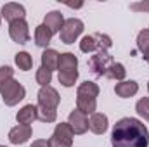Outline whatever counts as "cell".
Instances as JSON below:
<instances>
[{
    "mask_svg": "<svg viewBox=\"0 0 149 147\" xmlns=\"http://www.w3.org/2000/svg\"><path fill=\"white\" fill-rule=\"evenodd\" d=\"M113 147H148L149 130L137 118H121L111 132Z\"/></svg>",
    "mask_w": 149,
    "mask_h": 147,
    "instance_id": "cell-1",
    "label": "cell"
},
{
    "mask_svg": "<svg viewBox=\"0 0 149 147\" xmlns=\"http://www.w3.org/2000/svg\"><path fill=\"white\" fill-rule=\"evenodd\" d=\"M0 95H2V101L5 106L12 107L16 104H19L24 97H26V88L14 78L3 81L0 85Z\"/></svg>",
    "mask_w": 149,
    "mask_h": 147,
    "instance_id": "cell-2",
    "label": "cell"
},
{
    "mask_svg": "<svg viewBox=\"0 0 149 147\" xmlns=\"http://www.w3.org/2000/svg\"><path fill=\"white\" fill-rule=\"evenodd\" d=\"M113 40L109 35L104 33H94V35H87L80 40V50L85 54L90 52H99V50H108L111 49Z\"/></svg>",
    "mask_w": 149,
    "mask_h": 147,
    "instance_id": "cell-3",
    "label": "cell"
},
{
    "mask_svg": "<svg viewBox=\"0 0 149 147\" xmlns=\"http://www.w3.org/2000/svg\"><path fill=\"white\" fill-rule=\"evenodd\" d=\"M73 130L68 123H59L54 128V133L49 139V146L50 147H71L73 146Z\"/></svg>",
    "mask_w": 149,
    "mask_h": 147,
    "instance_id": "cell-4",
    "label": "cell"
},
{
    "mask_svg": "<svg viewBox=\"0 0 149 147\" xmlns=\"http://www.w3.org/2000/svg\"><path fill=\"white\" fill-rule=\"evenodd\" d=\"M81 31H83V21L76 19V17H70V19L64 21V24H63V28L59 31V38H61L63 43L71 45L78 40Z\"/></svg>",
    "mask_w": 149,
    "mask_h": 147,
    "instance_id": "cell-5",
    "label": "cell"
},
{
    "mask_svg": "<svg viewBox=\"0 0 149 147\" xmlns=\"http://www.w3.org/2000/svg\"><path fill=\"white\" fill-rule=\"evenodd\" d=\"M113 62V55H109L108 50H99L94 52V55L88 59V69L95 76H106V71Z\"/></svg>",
    "mask_w": 149,
    "mask_h": 147,
    "instance_id": "cell-6",
    "label": "cell"
},
{
    "mask_svg": "<svg viewBox=\"0 0 149 147\" xmlns=\"http://www.w3.org/2000/svg\"><path fill=\"white\" fill-rule=\"evenodd\" d=\"M38 107L42 109H49V111H57V106L61 102L59 92L54 87H40L38 90Z\"/></svg>",
    "mask_w": 149,
    "mask_h": 147,
    "instance_id": "cell-7",
    "label": "cell"
},
{
    "mask_svg": "<svg viewBox=\"0 0 149 147\" xmlns=\"http://www.w3.org/2000/svg\"><path fill=\"white\" fill-rule=\"evenodd\" d=\"M9 37L12 38V42L19 43V45H24L30 42V28H28V23L24 19H19V21H14L9 24Z\"/></svg>",
    "mask_w": 149,
    "mask_h": 147,
    "instance_id": "cell-8",
    "label": "cell"
},
{
    "mask_svg": "<svg viewBox=\"0 0 149 147\" xmlns=\"http://www.w3.org/2000/svg\"><path fill=\"white\" fill-rule=\"evenodd\" d=\"M68 125L71 126L74 135H83L88 132V118L78 109H73L68 116Z\"/></svg>",
    "mask_w": 149,
    "mask_h": 147,
    "instance_id": "cell-9",
    "label": "cell"
},
{
    "mask_svg": "<svg viewBox=\"0 0 149 147\" xmlns=\"http://www.w3.org/2000/svg\"><path fill=\"white\" fill-rule=\"evenodd\" d=\"M0 16H2L5 21H9V24H10V23H14V21L24 19V17H26V9H24L21 3L9 2V3H5V5L2 7Z\"/></svg>",
    "mask_w": 149,
    "mask_h": 147,
    "instance_id": "cell-10",
    "label": "cell"
},
{
    "mask_svg": "<svg viewBox=\"0 0 149 147\" xmlns=\"http://www.w3.org/2000/svg\"><path fill=\"white\" fill-rule=\"evenodd\" d=\"M30 139H31V126H30V125H17V126L10 128V132H9V140H10V144L21 146V144L28 142Z\"/></svg>",
    "mask_w": 149,
    "mask_h": 147,
    "instance_id": "cell-11",
    "label": "cell"
},
{
    "mask_svg": "<svg viewBox=\"0 0 149 147\" xmlns=\"http://www.w3.org/2000/svg\"><path fill=\"white\" fill-rule=\"evenodd\" d=\"M108 125H109L108 116L102 114V112H94V114L90 116V119H88V130H90L92 133H95V135L106 133Z\"/></svg>",
    "mask_w": 149,
    "mask_h": 147,
    "instance_id": "cell-12",
    "label": "cell"
},
{
    "mask_svg": "<svg viewBox=\"0 0 149 147\" xmlns=\"http://www.w3.org/2000/svg\"><path fill=\"white\" fill-rule=\"evenodd\" d=\"M35 119H38V107L33 104H26L24 107L17 111L16 114V121L17 125H31Z\"/></svg>",
    "mask_w": 149,
    "mask_h": 147,
    "instance_id": "cell-13",
    "label": "cell"
},
{
    "mask_svg": "<svg viewBox=\"0 0 149 147\" xmlns=\"http://www.w3.org/2000/svg\"><path fill=\"white\" fill-rule=\"evenodd\" d=\"M137 92H139V85H137V81H134V80L120 81V83H116V87H114V94H116L118 97H121V99L134 97Z\"/></svg>",
    "mask_w": 149,
    "mask_h": 147,
    "instance_id": "cell-14",
    "label": "cell"
},
{
    "mask_svg": "<svg viewBox=\"0 0 149 147\" xmlns=\"http://www.w3.org/2000/svg\"><path fill=\"white\" fill-rule=\"evenodd\" d=\"M64 21H66V19L63 17V14H61L59 10H50L49 14H45L43 24H45V26L52 31V35H54V33H59V31H61Z\"/></svg>",
    "mask_w": 149,
    "mask_h": 147,
    "instance_id": "cell-15",
    "label": "cell"
},
{
    "mask_svg": "<svg viewBox=\"0 0 149 147\" xmlns=\"http://www.w3.org/2000/svg\"><path fill=\"white\" fill-rule=\"evenodd\" d=\"M59 52L57 50H54V49H45L43 52H42V68H45V69H49L50 73L54 71V69H57V66H59Z\"/></svg>",
    "mask_w": 149,
    "mask_h": 147,
    "instance_id": "cell-16",
    "label": "cell"
},
{
    "mask_svg": "<svg viewBox=\"0 0 149 147\" xmlns=\"http://www.w3.org/2000/svg\"><path fill=\"white\" fill-rule=\"evenodd\" d=\"M76 109L81 111L85 116L94 114L97 109V99L94 97H85V95H76Z\"/></svg>",
    "mask_w": 149,
    "mask_h": 147,
    "instance_id": "cell-17",
    "label": "cell"
},
{
    "mask_svg": "<svg viewBox=\"0 0 149 147\" xmlns=\"http://www.w3.org/2000/svg\"><path fill=\"white\" fill-rule=\"evenodd\" d=\"M59 71H76L78 69V57L73 52H64L59 55Z\"/></svg>",
    "mask_w": 149,
    "mask_h": 147,
    "instance_id": "cell-18",
    "label": "cell"
},
{
    "mask_svg": "<svg viewBox=\"0 0 149 147\" xmlns=\"http://www.w3.org/2000/svg\"><path fill=\"white\" fill-rule=\"evenodd\" d=\"M52 31L45 26V24H38L37 28H35V43H37L38 47H42V49H47L49 47V43L52 42Z\"/></svg>",
    "mask_w": 149,
    "mask_h": 147,
    "instance_id": "cell-19",
    "label": "cell"
},
{
    "mask_svg": "<svg viewBox=\"0 0 149 147\" xmlns=\"http://www.w3.org/2000/svg\"><path fill=\"white\" fill-rule=\"evenodd\" d=\"M99 85L94 83V81H83L78 85V90H76V95H85V97H94L97 99L99 97Z\"/></svg>",
    "mask_w": 149,
    "mask_h": 147,
    "instance_id": "cell-20",
    "label": "cell"
},
{
    "mask_svg": "<svg viewBox=\"0 0 149 147\" xmlns=\"http://www.w3.org/2000/svg\"><path fill=\"white\" fill-rule=\"evenodd\" d=\"M125 76H127V69H125V66L121 62H113L108 68V71H106V78H109V80L125 81Z\"/></svg>",
    "mask_w": 149,
    "mask_h": 147,
    "instance_id": "cell-21",
    "label": "cell"
},
{
    "mask_svg": "<svg viewBox=\"0 0 149 147\" xmlns=\"http://www.w3.org/2000/svg\"><path fill=\"white\" fill-rule=\"evenodd\" d=\"M14 62L21 71H30L31 66H33V59L28 52H17L16 57H14Z\"/></svg>",
    "mask_w": 149,
    "mask_h": 147,
    "instance_id": "cell-22",
    "label": "cell"
},
{
    "mask_svg": "<svg viewBox=\"0 0 149 147\" xmlns=\"http://www.w3.org/2000/svg\"><path fill=\"white\" fill-rule=\"evenodd\" d=\"M57 78H59V83L63 87L70 88V87H73L74 83H76V80H78V69L76 71H59Z\"/></svg>",
    "mask_w": 149,
    "mask_h": 147,
    "instance_id": "cell-23",
    "label": "cell"
},
{
    "mask_svg": "<svg viewBox=\"0 0 149 147\" xmlns=\"http://www.w3.org/2000/svg\"><path fill=\"white\" fill-rule=\"evenodd\" d=\"M35 80H37V83L40 87H49L50 81H52V73L49 69H45V68L40 66L37 69V73H35Z\"/></svg>",
    "mask_w": 149,
    "mask_h": 147,
    "instance_id": "cell-24",
    "label": "cell"
},
{
    "mask_svg": "<svg viewBox=\"0 0 149 147\" xmlns=\"http://www.w3.org/2000/svg\"><path fill=\"white\" fill-rule=\"evenodd\" d=\"M135 111L141 118H144L146 121H149V97H142L137 101L135 104Z\"/></svg>",
    "mask_w": 149,
    "mask_h": 147,
    "instance_id": "cell-25",
    "label": "cell"
},
{
    "mask_svg": "<svg viewBox=\"0 0 149 147\" xmlns=\"http://www.w3.org/2000/svg\"><path fill=\"white\" fill-rule=\"evenodd\" d=\"M137 49L142 52V55L149 50V30H142L137 35Z\"/></svg>",
    "mask_w": 149,
    "mask_h": 147,
    "instance_id": "cell-26",
    "label": "cell"
},
{
    "mask_svg": "<svg viewBox=\"0 0 149 147\" xmlns=\"http://www.w3.org/2000/svg\"><path fill=\"white\" fill-rule=\"evenodd\" d=\"M38 119H40L42 123H54V121L57 119V111H49V109L38 107Z\"/></svg>",
    "mask_w": 149,
    "mask_h": 147,
    "instance_id": "cell-27",
    "label": "cell"
},
{
    "mask_svg": "<svg viewBox=\"0 0 149 147\" xmlns=\"http://www.w3.org/2000/svg\"><path fill=\"white\" fill-rule=\"evenodd\" d=\"M10 78H14V69L10 66H0V85Z\"/></svg>",
    "mask_w": 149,
    "mask_h": 147,
    "instance_id": "cell-28",
    "label": "cell"
},
{
    "mask_svg": "<svg viewBox=\"0 0 149 147\" xmlns=\"http://www.w3.org/2000/svg\"><path fill=\"white\" fill-rule=\"evenodd\" d=\"M130 9H132V10H149V2H148V3H144V2L130 3Z\"/></svg>",
    "mask_w": 149,
    "mask_h": 147,
    "instance_id": "cell-29",
    "label": "cell"
},
{
    "mask_svg": "<svg viewBox=\"0 0 149 147\" xmlns=\"http://www.w3.org/2000/svg\"><path fill=\"white\" fill-rule=\"evenodd\" d=\"M30 147H50V146H49V140L38 139V140H33V144H31Z\"/></svg>",
    "mask_w": 149,
    "mask_h": 147,
    "instance_id": "cell-30",
    "label": "cell"
},
{
    "mask_svg": "<svg viewBox=\"0 0 149 147\" xmlns=\"http://www.w3.org/2000/svg\"><path fill=\"white\" fill-rule=\"evenodd\" d=\"M144 59H146V62H148V64H149V50H148V52H146V54H144Z\"/></svg>",
    "mask_w": 149,
    "mask_h": 147,
    "instance_id": "cell-31",
    "label": "cell"
},
{
    "mask_svg": "<svg viewBox=\"0 0 149 147\" xmlns=\"http://www.w3.org/2000/svg\"><path fill=\"white\" fill-rule=\"evenodd\" d=\"M0 24H2V16H0Z\"/></svg>",
    "mask_w": 149,
    "mask_h": 147,
    "instance_id": "cell-32",
    "label": "cell"
},
{
    "mask_svg": "<svg viewBox=\"0 0 149 147\" xmlns=\"http://www.w3.org/2000/svg\"><path fill=\"white\" fill-rule=\"evenodd\" d=\"M148 92H149V83H148Z\"/></svg>",
    "mask_w": 149,
    "mask_h": 147,
    "instance_id": "cell-33",
    "label": "cell"
},
{
    "mask_svg": "<svg viewBox=\"0 0 149 147\" xmlns=\"http://www.w3.org/2000/svg\"><path fill=\"white\" fill-rule=\"evenodd\" d=\"M0 147H5V146H0Z\"/></svg>",
    "mask_w": 149,
    "mask_h": 147,
    "instance_id": "cell-34",
    "label": "cell"
}]
</instances>
